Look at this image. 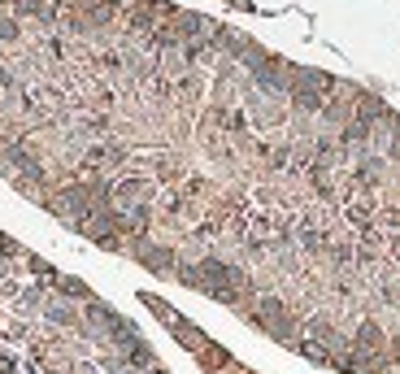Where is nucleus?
<instances>
[{
    "instance_id": "1",
    "label": "nucleus",
    "mask_w": 400,
    "mask_h": 374,
    "mask_svg": "<svg viewBox=\"0 0 400 374\" xmlns=\"http://www.w3.org/2000/svg\"><path fill=\"white\" fill-rule=\"evenodd\" d=\"M0 179L335 374H400V109L170 0H0Z\"/></svg>"
}]
</instances>
